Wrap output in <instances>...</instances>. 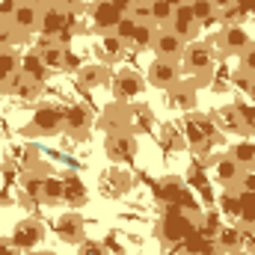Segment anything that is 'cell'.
Listing matches in <instances>:
<instances>
[{
    "label": "cell",
    "instance_id": "6da1fadb",
    "mask_svg": "<svg viewBox=\"0 0 255 255\" xmlns=\"http://www.w3.org/2000/svg\"><path fill=\"white\" fill-rule=\"evenodd\" d=\"M65 128V116L60 107H54V104H42L36 113H33V122L27 125V133H33V136H54V133H60Z\"/></svg>",
    "mask_w": 255,
    "mask_h": 255
},
{
    "label": "cell",
    "instance_id": "7a4b0ae2",
    "mask_svg": "<svg viewBox=\"0 0 255 255\" xmlns=\"http://www.w3.org/2000/svg\"><path fill=\"white\" fill-rule=\"evenodd\" d=\"M181 60H184V68H187L190 74L205 77V74L211 71V65H214V51H211V45H205V42H190V45H184Z\"/></svg>",
    "mask_w": 255,
    "mask_h": 255
},
{
    "label": "cell",
    "instance_id": "3957f363",
    "mask_svg": "<svg viewBox=\"0 0 255 255\" xmlns=\"http://www.w3.org/2000/svg\"><path fill=\"white\" fill-rule=\"evenodd\" d=\"M217 130L220 128L214 125V119L208 116H190L187 125H184V133H187V145H199V148H208L214 139H217Z\"/></svg>",
    "mask_w": 255,
    "mask_h": 255
},
{
    "label": "cell",
    "instance_id": "277c9868",
    "mask_svg": "<svg viewBox=\"0 0 255 255\" xmlns=\"http://www.w3.org/2000/svg\"><path fill=\"white\" fill-rule=\"evenodd\" d=\"M142 89H145V80H142L136 71H130V68H122V71L113 77V95H116V101L139 98Z\"/></svg>",
    "mask_w": 255,
    "mask_h": 255
},
{
    "label": "cell",
    "instance_id": "5b68a950",
    "mask_svg": "<svg viewBox=\"0 0 255 255\" xmlns=\"http://www.w3.org/2000/svg\"><path fill=\"white\" fill-rule=\"evenodd\" d=\"M184 45H187V42H184L178 33H172V30H160V33H154V42H151L157 60H172V63H178V57L184 54Z\"/></svg>",
    "mask_w": 255,
    "mask_h": 255
},
{
    "label": "cell",
    "instance_id": "8992f818",
    "mask_svg": "<svg viewBox=\"0 0 255 255\" xmlns=\"http://www.w3.org/2000/svg\"><path fill=\"white\" fill-rule=\"evenodd\" d=\"M148 80H151V86L172 89L175 83H181V68L172 60H154V63L148 65Z\"/></svg>",
    "mask_w": 255,
    "mask_h": 255
},
{
    "label": "cell",
    "instance_id": "52a82bcc",
    "mask_svg": "<svg viewBox=\"0 0 255 255\" xmlns=\"http://www.w3.org/2000/svg\"><path fill=\"white\" fill-rule=\"evenodd\" d=\"M217 45H220L226 54H244L253 42H250L247 27H241V24H229V27H223V30H220Z\"/></svg>",
    "mask_w": 255,
    "mask_h": 255
},
{
    "label": "cell",
    "instance_id": "ba28073f",
    "mask_svg": "<svg viewBox=\"0 0 255 255\" xmlns=\"http://www.w3.org/2000/svg\"><path fill=\"white\" fill-rule=\"evenodd\" d=\"M63 30H68V15L63 6H45L39 15V33L45 39H57Z\"/></svg>",
    "mask_w": 255,
    "mask_h": 255
},
{
    "label": "cell",
    "instance_id": "9c48e42d",
    "mask_svg": "<svg viewBox=\"0 0 255 255\" xmlns=\"http://www.w3.org/2000/svg\"><path fill=\"white\" fill-rule=\"evenodd\" d=\"M39 15H42V9H36V6H30V3L21 0V6H18L15 15L9 18V24H12V30H15V39H24L27 33L39 30Z\"/></svg>",
    "mask_w": 255,
    "mask_h": 255
},
{
    "label": "cell",
    "instance_id": "30bf717a",
    "mask_svg": "<svg viewBox=\"0 0 255 255\" xmlns=\"http://www.w3.org/2000/svg\"><path fill=\"white\" fill-rule=\"evenodd\" d=\"M42 238H45V226H42L39 220H24V223H18L15 232H12V244H15L18 250H33V247L42 244Z\"/></svg>",
    "mask_w": 255,
    "mask_h": 255
},
{
    "label": "cell",
    "instance_id": "8fae6325",
    "mask_svg": "<svg viewBox=\"0 0 255 255\" xmlns=\"http://www.w3.org/2000/svg\"><path fill=\"white\" fill-rule=\"evenodd\" d=\"M214 178L223 184V187H238L241 178H244V166L229 154V157H217L214 160Z\"/></svg>",
    "mask_w": 255,
    "mask_h": 255
},
{
    "label": "cell",
    "instance_id": "7c38bea8",
    "mask_svg": "<svg viewBox=\"0 0 255 255\" xmlns=\"http://www.w3.org/2000/svg\"><path fill=\"white\" fill-rule=\"evenodd\" d=\"M119 21H122V12L113 6V0H98L92 6V24H95V30L110 33V30H116Z\"/></svg>",
    "mask_w": 255,
    "mask_h": 255
},
{
    "label": "cell",
    "instance_id": "4fadbf2b",
    "mask_svg": "<svg viewBox=\"0 0 255 255\" xmlns=\"http://www.w3.org/2000/svg\"><path fill=\"white\" fill-rule=\"evenodd\" d=\"M107 154L113 157V160H133V154H136V139L125 133V130H119V133H110L107 136Z\"/></svg>",
    "mask_w": 255,
    "mask_h": 255
},
{
    "label": "cell",
    "instance_id": "5bb4252c",
    "mask_svg": "<svg viewBox=\"0 0 255 255\" xmlns=\"http://www.w3.org/2000/svg\"><path fill=\"white\" fill-rule=\"evenodd\" d=\"M6 89H9L12 95H18L21 101H36V98L42 95V89H45V86H42V80H33V77H27V74H21V71H18V74L9 80V86H6Z\"/></svg>",
    "mask_w": 255,
    "mask_h": 255
},
{
    "label": "cell",
    "instance_id": "9a60e30c",
    "mask_svg": "<svg viewBox=\"0 0 255 255\" xmlns=\"http://www.w3.org/2000/svg\"><path fill=\"white\" fill-rule=\"evenodd\" d=\"M172 33H178L184 42L199 33V24H196V18H193V12H190V3L175 6V15H172Z\"/></svg>",
    "mask_w": 255,
    "mask_h": 255
},
{
    "label": "cell",
    "instance_id": "2e32d148",
    "mask_svg": "<svg viewBox=\"0 0 255 255\" xmlns=\"http://www.w3.org/2000/svg\"><path fill=\"white\" fill-rule=\"evenodd\" d=\"M57 235L68 241V244H77L80 238H83V217L77 214V211H68L63 214L60 220H57Z\"/></svg>",
    "mask_w": 255,
    "mask_h": 255
},
{
    "label": "cell",
    "instance_id": "e0dca14e",
    "mask_svg": "<svg viewBox=\"0 0 255 255\" xmlns=\"http://www.w3.org/2000/svg\"><path fill=\"white\" fill-rule=\"evenodd\" d=\"M36 51L42 54V63H45L48 71H63L65 48H63V45H57V39H45V36H42V45H39Z\"/></svg>",
    "mask_w": 255,
    "mask_h": 255
},
{
    "label": "cell",
    "instance_id": "ac0fdd59",
    "mask_svg": "<svg viewBox=\"0 0 255 255\" xmlns=\"http://www.w3.org/2000/svg\"><path fill=\"white\" fill-rule=\"evenodd\" d=\"M107 80H110L107 65H80V71H77V86L80 89H95Z\"/></svg>",
    "mask_w": 255,
    "mask_h": 255
},
{
    "label": "cell",
    "instance_id": "d6986e66",
    "mask_svg": "<svg viewBox=\"0 0 255 255\" xmlns=\"http://www.w3.org/2000/svg\"><path fill=\"white\" fill-rule=\"evenodd\" d=\"M211 119H214V125L220 128V130H229V133H247V130H250V128L244 125V119L238 116L235 107H223V110H217Z\"/></svg>",
    "mask_w": 255,
    "mask_h": 255
},
{
    "label": "cell",
    "instance_id": "ffe728a7",
    "mask_svg": "<svg viewBox=\"0 0 255 255\" xmlns=\"http://www.w3.org/2000/svg\"><path fill=\"white\" fill-rule=\"evenodd\" d=\"M63 116H65V128H68L74 136H83V133H86V128H89V113H86V107L71 104V107L63 110Z\"/></svg>",
    "mask_w": 255,
    "mask_h": 255
},
{
    "label": "cell",
    "instance_id": "44dd1931",
    "mask_svg": "<svg viewBox=\"0 0 255 255\" xmlns=\"http://www.w3.org/2000/svg\"><path fill=\"white\" fill-rule=\"evenodd\" d=\"M18 71L21 74H27V77H33V80H45V74H48V68L42 63V54L33 48V51H27L24 57H21V65H18Z\"/></svg>",
    "mask_w": 255,
    "mask_h": 255
},
{
    "label": "cell",
    "instance_id": "7402d4cb",
    "mask_svg": "<svg viewBox=\"0 0 255 255\" xmlns=\"http://www.w3.org/2000/svg\"><path fill=\"white\" fill-rule=\"evenodd\" d=\"M101 190H107L110 196H122L125 190H130V175L122 172V169H110L101 178Z\"/></svg>",
    "mask_w": 255,
    "mask_h": 255
},
{
    "label": "cell",
    "instance_id": "603a6c76",
    "mask_svg": "<svg viewBox=\"0 0 255 255\" xmlns=\"http://www.w3.org/2000/svg\"><path fill=\"white\" fill-rule=\"evenodd\" d=\"M160 238H163L166 244H175V241L184 238V223L178 220L175 211H169V214L163 217V223H160Z\"/></svg>",
    "mask_w": 255,
    "mask_h": 255
},
{
    "label": "cell",
    "instance_id": "cb8c5ba5",
    "mask_svg": "<svg viewBox=\"0 0 255 255\" xmlns=\"http://www.w3.org/2000/svg\"><path fill=\"white\" fill-rule=\"evenodd\" d=\"M169 104L178 107V110H193V107H196V92H193V86L175 83L172 92H169Z\"/></svg>",
    "mask_w": 255,
    "mask_h": 255
},
{
    "label": "cell",
    "instance_id": "d4e9b609",
    "mask_svg": "<svg viewBox=\"0 0 255 255\" xmlns=\"http://www.w3.org/2000/svg\"><path fill=\"white\" fill-rule=\"evenodd\" d=\"M18 65H21V60L15 57L12 48H3L0 51V86H9V80L18 74Z\"/></svg>",
    "mask_w": 255,
    "mask_h": 255
},
{
    "label": "cell",
    "instance_id": "484cf974",
    "mask_svg": "<svg viewBox=\"0 0 255 255\" xmlns=\"http://www.w3.org/2000/svg\"><path fill=\"white\" fill-rule=\"evenodd\" d=\"M238 220L244 226H255V193H238Z\"/></svg>",
    "mask_w": 255,
    "mask_h": 255
},
{
    "label": "cell",
    "instance_id": "4316f807",
    "mask_svg": "<svg viewBox=\"0 0 255 255\" xmlns=\"http://www.w3.org/2000/svg\"><path fill=\"white\" fill-rule=\"evenodd\" d=\"M63 193H65V181L60 175H45V181H42V199L45 202H63Z\"/></svg>",
    "mask_w": 255,
    "mask_h": 255
},
{
    "label": "cell",
    "instance_id": "83f0119b",
    "mask_svg": "<svg viewBox=\"0 0 255 255\" xmlns=\"http://www.w3.org/2000/svg\"><path fill=\"white\" fill-rule=\"evenodd\" d=\"M217 247L223 253H232V250H241V229L238 226H223L217 232Z\"/></svg>",
    "mask_w": 255,
    "mask_h": 255
},
{
    "label": "cell",
    "instance_id": "f1b7e54d",
    "mask_svg": "<svg viewBox=\"0 0 255 255\" xmlns=\"http://www.w3.org/2000/svg\"><path fill=\"white\" fill-rule=\"evenodd\" d=\"M65 181V193H63V202H71V205H83L86 202V187L80 184L77 175H63Z\"/></svg>",
    "mask_w": 255,
    "mask_h": 255
},
{
    "label": "cell",
    "instance_id": "f546056e",
    "mask_svg": "<svg viewBox=\"0 0 255 255\" xmlns=\"http://www.w3.org/2000/svg\"><path fill=\"white\" fill-rule=\"evenodd\" d=\"M148 9H151V21L154 24H160V27L172 24V15H175L172 3H166V0H148Z\"/></svg>",
    "mask_w": 255,
    "mask_h": 255
},
{
    "label": "cell",
    "instance_id": "4dcf8cb0",
    "mask_svg": "<svg viewBox=\"0 0 255 255\" xmlns=\"http://www.w3.org/2000/svg\"><path fill=\"white\" fill-rule=\"evenodd\" d=\"M122 51H125V42L116 33H104V39H101V57L110 63V60H119Z\"/></svg>",
    "mask_w": 255,
    "mask_h": 255
},
{
    "label": "cell",
    "instance_id": "1f68e13d",
    "mask_svg": "<svg viewBox=\"0 0 255 255\" xmlns=\"http://www.w3.org/2000/svg\"><path fill=\"white\" fill-rule=\"evenodd\" d=\"M190 12L196 18V24H205L217 15V6H214V0H190Z\"/></svg>",
    "mask_w": 255,
    "mask_h": 255
},
{
    "label": "cell",
    "instance_id": "d6a6232c",
    "mask_svg": "<svg viewBox=\"0 0 255 255\" xmlns=\"http://www.w3.org/2000/svg\"><path fill=\"white\" fill-rule=\"evenodd\" d=\"M232 157L241 163V166H255V142H238L232 148Z\"/></svg>",
    "mask_w": 255,
    "mask_h": 255
},
{
    "label": "cell",
    "instance_id": "836d02e7",
    "mask_svg": "<svg viewBox=\"0 0 255 255\" xmlns=\"http://www.w3.org/2000/svg\"><path fill=\"white\" fill-rule=\"evenodd\" d=\"M151 42H154L151 24H136L133 36H130V45H133V48H151Z\"/></svg>",
    "mask_w": 255,
    "mask_h": 255
},
{
    "label": "cell",
    "instance_id": "e575fe53",
    "mask_svg": "<svg viewBox=\"0 0 255 255\" xmlns=\"http://www.w3.org/2000/svg\"><path fill=\"white\" fill-rule=\"evenodd\" d=\"M133 30H136V18H133V15H122V21L116 24V36H119L122 42H130Z\"/></svg>",
    "mask_w": 255,
    "mask_h": 255
},
{
    "label": "cell",
    "instance_id": "d590c367",
    "mask_svg": "<svg viewBox=\"0 0 255 255\" xmlns=\"http://www.w3.org/2000/svg\"><path fill=\"white\" fill-rule=\"evenodd\" d=\"M42 181H45L42 175H24V181H21L24 184V193L33 196V199H42Z\"/></svg>",
    "mask_w": 255,
    "mask_h": 255
},
{
    "label": "cell",
    "instance_id": "8d00e7d4",
    "mask_svg": "<svg viewBox=\"0 0 255 255\" xmlns=\"http://www.w3.org/2000/svg\"><path fill=\"white\" fill-rule=\"evenodd\" d=\"M220 211L238 220V196L232 193V187H229V193H223V199H220Z\"/></svg>",
    "mask_w": 255,
    "mask_h": 255
},
{
    "label": "cell",
    "instance_id": "74e56055",
    "mask_svg": "<svg viewBox=\"0 0 255 255\" xmlns=\"http://www.w3.org/2000/svg\"><path fill=\"white\" fill-rule=\"evenodd\" d=\"M241 71H247V74L255 77V45H250V48L241 54Z\"/></svg>",
    "mask_w": 255,
    "mask_h": 255
},
{
    "label": "cell",
    "instance_id": "f35d334b",
    "mask_svg": "<svg viewBox=\"0 0 255 255\" xmlns=\"http://www.w3.org/2000/svg\"><path fill=\"white\" fill-rule=\"evenodd\" d=\"M12 33H15V30H12V24H9V21H3V18H0V51H3V48H9V45H12V39H15V36H12Z\"/></svg>",
    "mask_w": 255,
    "mask_h": 255
},
{
    "label": "cell",
    "instance_id": "ab89813d",
    "mask_svg": "<svg viewBox=\"0 0 255 255\" xmlns=\"http://www.w3.org/2000/svg\"><path fill=\"white\" fill-rule=\"evenodd\" d=\"M220 229H223L220 217H217V214H208V217H205V226H202V232H205V235H214V238H217V232H220Z\"/></svg>",
    "mask_w": 255,
    "mask_h": 255
},
{
    "label": "cell",
    "instance_id": "60d3db41",
    "mask_svg": "<svg viewBox=\"0 0 255 255\" xmlns=\"http://www.w3.org/2000/svg\"><path fill=\"white\" fill-rule=\"evenodd\" d=\"M232 6L238 9V15H241V18L255 15V0H232Z\"/></svg>",
    "mask_w": 255,
    "mask_h": 255
},
{
    "label": "cell",
    "instance_id": "b9f144b4",
    "mask_svg": "<svg viewBox=\"0 0 255 255\" xmlns=\"http://www.w3.org/2000/svg\"><path fill=\"white\" fill-rule=\"evenodd\" d=\"M80 255H110V250H107L104 244H92V241H89V244L80 247Z\"/></svg>",
    "mask_w": 255,
    "mask_h": 255
},
{
    "label": "cell",
    "instance_id": "7bdbcfd3",
    "mask_svg": "<svg viewBox=\"0 0 255 255\" xmlns=\"http://www.w3.org/2000/svg\"><path fill=\"white\" fill-rule=\"evenodd\" d=\"M63 68L65 71H80V57L71 54L68 48H65V54H63Z\"/></svg>",
    "mask_w": 255,
    "mask_h": 255
},
{
    "label": "cell",
    "instance_id": "ee69618b",
    "mask_svg": "<svg viewBox=\"0 0 255 255\" xmlns=\"http://www.w3.org/2000/svg\"><path fill=\"white\" fill-rule=\"evenodd\" d=\"M18 6H21V0H0V18H3V21L12 18Z\"/></svg>",
    "mask_w": 255,
    "mask_h": 255
},
{
    "label": "cell",
    "instance_id": "f6af8a7d",
    "mask_svg": "<svg viewBox=\"0 0 255 255\" xmlns=\"http://www.w3.org/2000/svg\"><path fill=\"white\" fill-rule=\"evenodd\" d=\"M175 196H178V181H175V178H169V181L163 184V193H160V199H163V202H172Z\"/></svg>",
    "mask_w": 255,
    "mask_h": 255
},
{
    "label": "cell",
    "instance_id": "bcb514c9",
    "mask_svg": "<svg viewBox=\"0 0 255 255\" xmlns=\"http://www.w3.org/2000/svg\"><path fill=\"white\" fill-rule=\"evenodd\" d=\"M241 190L255 193V169H250V172H244V178H241Z\"/></svg>",
    "mask_w": 255,
    "mask_h": 255
},
{
    "label": "cell",
    "instance_id": "7dc6e473",
    "mask_svg": "<svg viewBox=\"0 0 255 255\" xmlns=\"http://www.w3.org/2000/svg\"><path fill=\"white\" fill-rule=\"evenodd\" d=\"M15 250H18V247H15L12 241H0V255H15Z\"/></svg>",
    "mask_w": 255,
    "mask_h": 255
},
{
    "label": "cell",
    "instance_id": "c3c4849f",
    "mask_svg": "<svg viewBox=\"0 0 255 255\" xmlns=\"http://www.w3.org/2000/svg\"><path fill=\"white\" fill-rule=\"evenodd\" d=\"M24 3H30V6H36V9H45V6H51V0H24Z\"/></svg>",
    "mask_w": 255,
    "mask_h": 255
},
{
    "label": "cell",
    "instance_id": "681fc988",
    "mask_svg": "<svg viewBox=\"0 0 255 255\" xmlns=\"http://www.w3.org/2000/svg\"><path fill=\"white\" fill-rule=\"evenodd\" d=\"M226 255H253L250 250H232V253H226Z\"/></svg>",
    "mask_w": 255,
    "mask_h": 255
},
{
    "label": "cell",
    "instance_id": "f907efd6",
    "mask_svg": "<svg viewBox=\"0 0 255 255\" xmlns=\"http://www.w3.org/2000/svg\"><path fill=\"white\" fill-rule=\"evenodd\" d=\"M33 255H57V253H51V250H39V253H33Z\"/></svg>",
    "mask_w": 255,
    "mask_h": 255
},
{
    "label": "cell",
    "instance_id": "816d5d0a",
    "mask_svg": "<svg viewBox=\"0 0 255 255\" xmlns=\"http://www.w3.org/2000/svg\"><path fill=\"white\" fill-rule=\"evenodd\" d=\"M166 3H172V6H181V3H187V0H166Z\"/></svg>",
    "mask_w": 255,
    "mask_h": 255
},
{
    "label": "cell",
    "instance_id": "f5cc1de1",
    "mask_svg": "<svg viewBox=\"0 0 255 255\" xmlns=\"http://www.w3.org/2000/svg\"><path fill=\"white\" fill-rule=\"evenodd\" d=\"M253 169H255V166H253Z\"/></svg>",
    "mask_w": 255,
    "mask_h": 255
}]
</instances>
